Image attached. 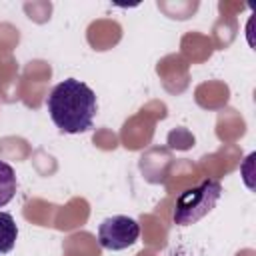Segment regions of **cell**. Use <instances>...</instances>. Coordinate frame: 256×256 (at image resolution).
<instances>
[{
	"label": "cell",
	"mask_w": 256,
	"mask_h": 256,
	"mask_svg": "<svg viewBox=\"0 0 256 256\" xmlns=\"http://www.w3.org/2000/svg\"><path fill=\"white\" fill-rule=\"evenodd\" d=\"M46 106L56 128L66 134H80L90 130L98 108L94 90L76 78H68L56 84L46 98Z\"/></svg>",
	"instance_id": "obj_1"
},
{
	"label": "cell",
	"mask_w": 256,
	"mask_h": 256,
	"mask_svg": "<svg viewBox=\"0 0 256 256\" xmlns=\"http://www.w3.org/2000/svg\"><path fill=\"white\" fill-rule=\"evenodd\" d=\"M220 194H222V184L218 180H212V178H206L198 186L184 190L176 198L174 224L190 226V224L198 222L208 212H212V208L220 200Z\"/></svg>",
	"instance_id": "obj_2"
},
{
	"label": "cell",
	"mask_w": 256,
	"mask_h": 256,
	"mask_svg": "<svg viewBox=\"0 0 256 256\" xmlns=\"http://www.w3.org/2000/svg\"><path fill=\"white\" fill-rule=\"evenodd\" d=\"M140 236V226L130 216H110L98 226V242L106 250H124L132 246Z\"/></svg>",
	"instance_id": "obj_3"
},
{
	"label": "cell",
	"mask_w": 256,
	"mask_h": 256,
	"mask_svg": "<svg viewBox=\"0 0 256 256\" xmlns=\"http://www.w3.org/2000/svg\"><path fill=\"white\" fill-rule=\"evenodd\" d=\"M18 238V226L8 212H0V254H6L14 248Z\"/></svg>",
	"instance_id": "obj_4"
},
{
	"label": "cell",
	"mask_w": 256,
	"mask_h": 256,
	"mask_svg": "<svg viewBox=\"0 0 256 256\" xmlns=\"http://www.w3.org/2000/svg\"><path fill=\"white\" fill-rule=\"evenodd\" d=\"M16 186H18V182H16L14 168L0 160V208L6 206L14 198Z\"/></svg>",
	"instance_id": "obj_5"
}]
</instances>
